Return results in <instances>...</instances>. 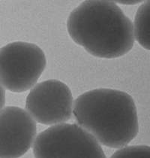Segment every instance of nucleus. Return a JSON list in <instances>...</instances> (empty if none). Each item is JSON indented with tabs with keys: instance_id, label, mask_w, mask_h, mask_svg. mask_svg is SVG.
Masks as SVG:
<instances>
[{
	"instance_id": "nucleus-1",
	"label": "nucleus",
	"mask_w": 150,
	"mask_h": 158,
	"mask_svg": "<svg viewBox=\"0 0 150 158\" xmlns=\"http://www.w3.org/2000/svg\"><path fill=\"white\" fill-rule=\"evenodd\" d=\"M67 29L75 43L96 57H120L135 40L130 19L111 1L83 2L70 14Z\"/></svg>"
},
{
	"instance_id": "nucleus-2",
	"label": "nucleus",
	"mask_w": 150,
	"mask_h": 158,
	"mask_svg": "<svg viewBox=\"0 0 150 158\" xmlns=\"http://www.w3.org/2000/svg\"><path fill=\"white\" fill-rule=\"evenodd\" d=\"M73 114L77 125L112 148L128 145L139 130L134 99L118 90L98 88L84 93L75 99Z\"/></svg>"
},
{
	"instance_id": "nucleus-3",
	"label": "nucleus",
	"mask_w": 150,
	"mask_h": 158,
	"mask_svg": "<svg viewBox=\"0 0 150 158\" xmlns=\"http://www.w3.org/2000/svg\"><path fill=\"white\" fill-rule=\"evenodd\" d=\"M35 158H106L95 138L76 123H61L44 130L34 142Z\"/></svg>"
},
{
	"instance_id": "nucleus-4",
	"label": "nucleus",
	"mask_w": 150,
	"mask_h": 158,
	"mask_svg": "<svg viewBox=\"0 0 150 158\" xmlns=\"http://www.w3.org/2000/svg\"><path fill=\"white\" fill-rule=\"evenodd\" d=\"M44 51L35 44L15 42L0 48V85L14 93L32 88L46 67Z\"/></svg>"
},
{
	"instance_id": "nucleus-5",
	"label": "nucleus",
	"mask_w": 150,
	"mask_h": 158,
	"mask_svg": "<svg viewBox=\"0 0 150 158\" xmlns=\"http://www.w3.org/2000/svg\"><path fill=\"white\" fill-rule=\"evenodd\" d=\"M72 94L69 86L58 80L36 84L26 101V109L32 119L44 125L61 124L73 114Z\"/></svg>"
},
{
	"instance_id": "nucleus-6",
	"label": "nucleus",
	"mask_w": 150,
	"mask_h": 158,
	"mask_svg": "<svg viewBox=\"0 0 150 158\" xmlns=\"http://www.w3.org/2000/svg\"><path fill=\"white\" fill-rule=\"evenodd\" d=\"M37 133L36 122L21 108L0 111V158H19L30 150Z\"/></svg>"
},
{
	"instance_id": "nucleus-7",
	"label": "nucleus",
	"mask_w": 150,
	"mask_h": 158,
	"mask_svg": "<svg viewBox=\"0 0 150 158\" xmlns=\"http://www.w3.org/2000/svg\"><path fill=\"white\" fill-rule=\"evenodd\" d=\"M149 11V1L141 5L136 13L133 26L134 39H137L139 44L146 50H149L150 48Z\"/></svg>"
},
{
	"instance_id": "nucleus-8",
	"label": "nucleus",
	"mask_w": 150,
	"mask_h": 158,
	"mask_svg": "<svg viewBox=\"0 0 150 158\" xmlns=\"http://www.w3.org/2000/svg\"><path fill=\"white\" fill-rule=\"evenodd\" d=\"M110 158H150V148L147 145H134L122 148Z\"/></svg>"
},
{
	"instance_id": "nucleus-9",
	"label": "nucleus",
	"mask_w": 150,
	"mask_h": 158,
	"mask_svg": "<svg viewBox=\"0 0 150 158\" xmlns=\"http://www.w3.org/2000/svg\"><path fill=\"white\" fill-rule=\"evenodd\" d=\"M5 102H6V91L0 85V111L4 107Z\"/></svg>"
}]
</instances>
